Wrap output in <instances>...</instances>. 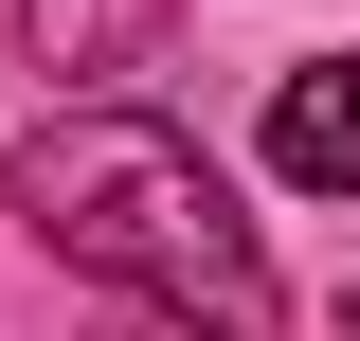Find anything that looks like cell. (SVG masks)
Wrapping results in <instances>:
<instances>
[{
	"mask_svg": "<svg viewBox=\"0 0 360 341\" xmlns=\"http://www.w3.org/2000/svg\"><path fill=\"white\" fill-rule=\"evenodd\" d=\"M270 162H288V180H324V198H360V54L270 90Z\"/></svg>",
	"mask_w": 360,
	"mask_h": 341,
	"instance_id": "2",
	"label": "cell"
},
{
	"mask_svg": "<svg viewBox=\"0 0 360 341\" xmlns=\"http://www.w3.org/2000/svg\"><path fill=\"white\" fill-rule=\"evenodd\" d=\"M18 36H37L54 72H127V54L162 36V0H18Z\"/></svg>",
	"mask_w": 360,
	"mask_h": 341,
	"instance_id": "3",
	"label": "cell"
},
{
	"mask_svg": "<svg viewBox=\"0 0 360 341\" xmlns=\"http://www.w3.org/2000/svg\"><path fill=\"white\" fill-rule=\"evenodd\" d=\"M18 215H37L72 269H108V288L180 305V323H217V341H270V323H288L252 215L217 198V162H198L180 126H144V108H72V126H37V144H18Z\"/></svg>",
	"mask_w": 360,
	"mask_h": 341,
	"instance_id": "1",
	"label": "cell"
},
{
	"mask_svg": "<svg viewBox=\"0 0 360 341\" xmlns=\"http://www.w3.org/2000/svg\"><path fill=\"white\" fill-rule=\"evenodd\" d=\"M342 341H360V305H342Z\"/></svg>",
	"mask_w": 360,
	"mask_h": 341,
	"instance_id": "4",
	"label": "cell"
}]
</instances>
